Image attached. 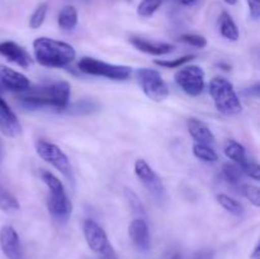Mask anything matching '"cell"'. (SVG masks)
Instances as JSON below:
<instances>
[{
	"label": "cell",
	"instance_id": "4316f807",
	"mask_svg": "<svg viewBox=\"0 0 260 259\" xmlns=\"http://www.w3.org/2000/svg\"><path fill=\"white\" fill-rule=\"evenodd\" d=\"M241 193H243L244 197L254 205L255 207H260V189L256 185L253 184H240Z\"/></svg>",
	"mask_w": 260,
	"mask_h": 259
},
{
	"label": "cell",
	"instance_id": "ac0fdd59",
	"mask_svg": "<svg viewBox=\"0 0 260 259\" xmlns=\"http://www.w3.org/2000/svg\"><path fill=\"white\" fill-rule=\"evenodd\" d=\"M218 28L222 37H225L226 40L233 41V42L239 40V36H240L239 28L228 12H222L218 17Z\"/></svg>",
	"mask_w": 260,
	"mask_h": 259
},
{
	"label": "cell",
	"instance_id": "5b68a950",
	"mask_svg": "<svg viewBox=\"0 0 260 259\" xmlns=\"http://www.w3.org/2000/svg\"><path fill=\"white\" fill-rule=\"evenodd\" d=\"M36 151L46 163L52 165L66 179L74 183L73 165H71L68 155L57 145L52 144L50 141H46V140H38L36 142Z\"/></svg>",
	"mask_w": 260,
	"mask_h": 259
},
{
	"label": "cell",
	"instance_id": "9c48e42d",
	"mask_svg": "<svg viewBox=\"0 0 260 259\" xmlns=\"http://www.w3.org/2000/svg\"><path fill=\"white\" fill-rule=\"evenodd\" d=\"M174 78L179 88L190 96H198L205 89V71L200 66H184L175 73Z\"/></svg>",
	"mask_w": 260,
	"mask_h": 259
},
{
	"label": "cell",
	"instance_id": "6da1fadb",
	"mask_svg": "<svg viewBox=\"0 0 260 259\" xmlns=\"http://www.w3.org/2000/svg\"><path fill=\"white\" fill-rule=\"evenodd\" d=\"M71 86L68 81H57L38 88H29L18 96V101L25 108L36 109L52 107L56 109H68L70 103Z\"/></svg>",
	"mask_w": 260,
	"mask_h": 259
},
{
	"label": "cell",
	"instance_id": "836d02e7",
	"mask_svg": "<svg viewBox=\"0 0 260 259\" xmlns=\"http://www.w3.org/2000/svg\"><path fill=\"white\" fill-rule=\"evenodd\" d=\"M175 2H178L182 5H193L194 3H197L198 0H175Z\"/></svg>",
	"mask_w": 260,
	"mask_h": 259
},
{
	"label": "cell",
	"instance_id": "d6a6232c",
	"mask_svg": "<svg viewBox=\"0 0 260 259\" xmlns=\"http://www.w3.org/2000/svg\"><path fill=\"white\" fill-rule=\"evenodd\" d=\"M250 15L254 20H258L260 17V0H248Z\"/></svg>",
	"mask_w": 260,
	"mask_h": 259
},
{
	"label": "cell",
	"instance_id": "d6986e66",
	"mask_svg": "<svg viewBox=\"0 0 260 259\" xmlns=\"http://www.w3.org/2000/svg\"><path fill=\"white\" fill-rule=\"evenodd\" d=\"M223 152L226 156L238 165H241L244 161H246L248 156H246V150L240 142L235 141V140H228L223 146Z\"/></svg>",
	"mask_w": 260,
	"mask_h": 259
},
{
	"label": "cell",
	"instance_id": "603a6c76",
	"mask_svg": "<svg viewBox=\"0 0 260 259\" xmlns=\"http://www.w3.org/2000/svg\"><path fill=\"white\" fill-rule=\"evenodd\" d=\"M0 208L4 212H14V211H18L20 208L17 198L9 190L4 189L3 187H0Z\"/></svg>",
	"mask_w": 260,
	"mask_h": 259
},
{
	"label": "cell",
	"instance_id": "7402d4cb",
	"mask_svg": "<svg viewBox=\"0 0 260 259\" xmlns=\"http://www.w3.org/2000/svg\"><path fill=\"white\" fill-rule=\"evenodd\" d=\"M193 155L205 163H215L218 159L217 154L212 146L198 144V142H194V145H193Z\"/></svg>",
	"mask_w": 260,
	"mask_h": 259
},
{
	"label": "cell",
	"instance_id": "83f0119b",
	"mask_svg": "<svg viewBox=\"0 0 260 259\" xmlns=\"http://www.w3.org/2000/svg\"><path fill=\"white\" fill-rule=\"evenodd\" d=\"M193 58H196L194 55H187L179 58H174V60H155L154 62L165 69H178L182 65H185L187 62L192 61Z\"/></svg>",
	"mask_w": 260,
	"mask_h": 259
},
{
	"label": "cell",
	"instance_id": "30bf717a",
	"mask_svg": "<svg viewBox=\"0 0 260 259\" xmlns=\"http://www.w3.org/2000/svg\"><path fill=\"white\" fill-rule=\"evenodd\" d=\"M47 208L50 215L58 222H66L73 213V203L66 196L65 189L50 190Z\"/></svg>",
	"mask_w": 260,
	"mask_h": 259
},
{
	"label": "cell",
	"instance_id": "5bb4252c",
	"mask_svg": "<svg viewBox=\"0 0 260 259\" xmlns=\"http://www.w3.org/2000/svg\"><path fill=\"white\" fill-rule=\"evenodd\" d=\"M128 235L137 250L147 251L151 245V236H150L149 226L146 221L142 218H136L129 223Z\"/></svg>",
	"mask_w": 260,
	"mask_h": 259
},
{
	"label": "cell",
	"instance_id": "7a4b0ae2",
	"mask_svg": "<svg viewBox=\"0 0 260 259\" xmlns=\"http://www.w3.org/2000/svg\"><path fill=\"white\" fill-rule=\"evenodd\" d=\"M33 51L37 62L46 68H66L75 58L73 46L48 37L36 38Z\"/></svg>",
	"mask_w": 260,
	"mask_h": 259
},
{
	"label": "cell",
	"instance_id": "9a60e30c",
	"mask_svg": "<svg viewBox=\"0 0 260 259\" xmlns=\"http://www.w3.org/2000/svg\"><path fill=\"white\" fill-rule=\"evenodd\" d=\"M0 131L10 137H17L22 134V124L2 96H0Z\"/></svg>",
	"mask_w": 260,
	"mask_h": 259
},
{
	"label": "cell",
	"instance_id": "f1b7e54d",
	"mask_svg": "<svg viewBox=\"0 0 260 259\" xmlns=\"http://www.w3.org/2000/svg\"><path fill=\"white\" fill-rule=\"evenodd\" d=\"M41 178H42V180L45 182V184L47 185L50 190L65 189V187H63V184L61 183V180L58 179L55 174L48 172V170H42V172H41Z\"/></svg>",
	"mask_w": 260,
	"mask_h": 259
},
{
	"label": "cell",
	"instance_id": "8992f818",
	"mask_svg": "<svg viewBox=\"0 0 260 259\" xmlns=\"http://www.w3.org/2000/svg\"><path fill=\"white\" fill-rule=\"evenodd\" d=\"M137 79L142 91L154 102H162L169 95V88L161 74L154 69L142 68L137 70Z\"/></svg>",
	"mask_w": 260,
	"mask_h": 259
},
{
	"label": "cell",
	"instance_id": "44dd1931",
	"mask_svg": "<svg viewBox=\"0 0 260 259\" xmlns=\"http://www.w3.org/2000/svg\"><path fill=\"white\" fill-rule=\"evenodd\" d=\"M217 202L225 208L228 212H230L234 216H241L244 213V207L240 202L235 200V198L230 197V196L225 195V193H220L217 195Z\"/></svg>",
	"mask_w": 260,
	"mask_h": 259
},
{
	"label": "cell",
	"instance_id": "8fae6325",
	"mask_svg": "<svg viewBox=\"0 0 260 259\" xmlns=\"http://www.w3.org/2000/svg\"><path fill=\"white\" fill-rule=\"evenodd\" d=\"M0 248L8 259H23L22 243L13 226L5 225L0 229Z\"/></svg>",
	"mask_w": 260,
	"mask_h": 259
},
{
	"label": "cell",
	"instance_id": "cb8c5ba5",
	"mask_svg": "<svg viewBox=\"0 0 260 259\" xmlns=\"http://www.w3.org/2000/svg\"><path fill=\"white\" fill-rule=\"evenodd\" d=\"M222 175L230 184L240 185L241 179H243V172L240 167L235 164H225L222 168Z\"/></svg>",
	"mask_w": 260,
	"mask_h": 259
},
{
	"label": "cell",
	"instance_id": "ffe728a7",
	"mask_svg": "<svg viewBox=\"0 0 260 259\" xmlns=\"http://www.w3.org/2000/svg\"><path fill=\"white\" fill-rule=\"evenodd\" d=\"M78 12L73 5H66L60 10L57 17L58 27L63 30H71L78 24Z\"/></svg>",
	"mask_w": 260,
	"mask_h": 259
},
{
	"label": "cell",
	"instance_id": "4dcf8cb0",
	"mask_svg": "<svg viewBox=\"0 0 260 259\" xmlns=\"http://www.w3.org/2000/svg\"><path fill=\"white\" fill-rule=\"evenodd\" d=\"M180 41L188 43L190 46H194V47L203 48L207 46V40H206L203 36L201 35H194V33H187V35H183L180 37Z\"/></svg>",
	"mask_w": 260,
	"mask_h": 259
},
{
	"label": "cell",
	"instance_id": "2e32d148",
	"mask_svg": "<svg viewBox=\"0 0 260 259\" xmlns=\"http://www.w3.org/2000/svg\"><path fill=\"white\" fill-rule=\"evenodd\" d=\"M129 42H131V45L134 46L135 48H137L139 51L149 53V55L152 56L168 55V53L174 51V46L170 45V43L152 42V41L145 40V38L141 37H131L129 38Z\"/></svg>",
	"mask_w": 260,
	"mask_h": 259
},
{
	"label": "cell",
	"instance_id": "277c9868",
	"mask_svg": "<svg viewBox=\"0 0 260 259\" xmlns=\"http://www.w3.org/2000/svg\"><path fill=\"white\" fill-rule=\"evenodd\" d=\"M78 69L88 75L103 76L111 80H127L132 74V69L129 66L113 65L93 57H83L79 60Z\"/></svg>",
	"mask_w": 260,
	"mask_h": 259
},
{
	"label": "cell",
	"instance_id": "8d00e7d4",
	"mask_svg": "<svg viewBox=\"0 0 260 259\" xmlns=\"http://www.w3.org/2000/svg\"><path fill=\"white\" fill-rule=\"evenodd\" d=\"M223 2L229 5H235L236 3H238V0H223Z\"/></svg>",
	"mask_w": 260,
	"mask_h": 259
},
{
	"label": "cell",
	"instance_id": "3957f363",
	"mask_svg": "<svg viewBox=\"0 0 260 259\" xmlns=\"http://www.w3.org/2000/svg\"><path fill=\"white\" fill-rule=\"evenodd\" d=\"M210 94L215 102L216 108L226 116L238 114L243 109L234 85L228 79L220 76L213 78L210 81Z\"/></svg>",
	"mask_w": 260,
	"mask_h": 259
},
{
	"label": "cell",
	"instance_id": "ba28073f",
	"mask_svg": "<svg viewBox=\"0 0 260 259\" xmlns=\"http://www.w3.org/2000/svg\"><path fill=\"white\" fill-rule=\"evenodd\" d=\"M135 174H136L140 182L145 185V188L149 190V193L154 197L156 202H164L165 198H167L164 184H162L161 179L157 177L155 170L147 164L146 160L137 159L135 161Z\"/></svg>",
	"mask_w": 260,
	"mask_h": 259
},
{
	"label": "cell",
	"instance_id": "4fadbf2b",
	"mask_svg": "<svg viewBox=\"0 0 260 259\" xmlns=\"http://www.w3.org/2000/svg\"><path fill=\"white\" fill-rule=\"evenodd\" d=\"M0 55L23 69H29L32 65V58L27 50H24L22 46L13 41H4L0 43Z\"/></svg>",
	"mask_w": 260,
	"mask_h": 259
},
{
	"label": "cell",
	"instance_id": "e575fe53",
	"mask_svg": "<svg viewBox=\"0 0 260 259\" xmlns=\"http://www.w3.org/2000/svg\"><path fill=\"white\" fill-rule=\"evenodd\" d=\"M251 258H255V259H259V243L256 244L255 249H254V253L251 254Z\"/></svg>",
	"mask_w": 260,
	"mask_h": 259
},
{
	"label": "cell",
	"instance_id": "1f68e13d",
	"mask_svg": "<svg viewBox=\"0 0 260 259\" xmlns=\"http://www.w3.org/2000/svg\"><path fill=\"white\" fill-rule=\"evenodd\" d=\"M126 195H127V198H128V202L129 205H131V207L134 208L135 212H140V213H145V208L144 206H142V203L140 202L139 197H137L136 195H135L134 192H132L131 189H126Z\"/></svg>",
	"mask_w": 260,
	"mask_h": 259
},
{
	"label": "cell",
	"instance_id": "7c38bea8",
	"mask_svg": "<svg viewBox=\"0 0 260 259\" xmlns=\"http://www.w3.org/2000/svg\"><path fill=\"white\" fill-rule=\"evenodd\" d=\"M30 88V81L24 74L15 71L5 65H0V91H22Z\"/></svg>",
	"mask_w": 260,
	"mask_h": 259
},
{
	"label": "cell",
	"instance_id": "d4e9b609",
	"mask_svg": "<svg viewBox=\"0 0 260 259\" xmlns=\"http://www.w3.org/2000/svg\"><path fill=\"white\" fill-rule=\"evenodd\" d=\"M164 0H141L137 7V14L142 18H149L162 5Z\"/></svg>",
	"mask_w": 260,
	"mask_h": 259
},
{
	"label": "cell",
	"instance_id": "52a82bcc",
	"mask_svg": "<svg viewBox=\"0 0 260 259\" xmlns=\"http://www.w3.org/2000/svg\"><path fill=\"white\" fill-rule=\"evenodd\" d=\"M83 231L86 244L94 253L99 254L106 259L114 258V250L109 243L108 236L98 222H95L91 218H88L84 222Z\"/></svg>",
	"mask_w": 260,
	"mask_h": 259
},
{
	"label": "cell",
	"instance_id": "d590c367",
	"mask_svg": "<svg viewBox=\"0 0 260 259\" xmlns=\"http://www.w3.org/2000/svg\"><path fill=\"white\" fill-rule=\"evenodd\" d=\"M3 157H4V144H3V141L0 140V161L3 160Z\"/></svg>",
	"mask_w": 260,
	"mask_h": 259
},
{
	"label": "cell",
	"instance_id": "f546056e",
	"mask_svg": "<svg viewBox=\"0 0 260 259\" xmlns=\"http://www.w3.org/2000/svg\"><path fill=\"white\" fill-rule=\"evenodd\" d=\"M239 167H240L243 174H245V175H248V177L253 178L254 180H259L260 168L255 161H253V160H250V159H246V161H244L243 164L239 165Z\"/></svg>",
	"mask_w": 260,
	"mask_h": 259
},
{
	"label": "cell",
	"instance_id": "e0dca14e",
	"mask_svg": "<svg viewBox=\"0 0 260 259\" xmlns=\"http://www.w3.org/2000/svg\"><path fill=\"white\" fill-rule=\"evenodd\" d=\"M187 126L190 136L193 137L196 142L210 145V146L215 144V135L211 131L210 127L206 123H203L202 121L197 118H189L187 122Z\"/></svg>",
	"mask_w": 260,
	"mask_h": 259
},
{
	"label": "cell",
	"instance_id": "484cf974",
	"mask_svg": "<svg viewBox=\"0 0 260 259\" xmlns=\"http://www.w3.org/2000/svg\"><path fill=\"white\" fill-rule=\"evenodd\" d=\"M47 10H48V7L47 4H45V3L38 5L29 18V28H32V29H37V28H40L41 25L43 24V22H45L46 15H47Z\"/></svg>",
	"mask_w": 260,
	"mask_h": 259
}]
</instances>
